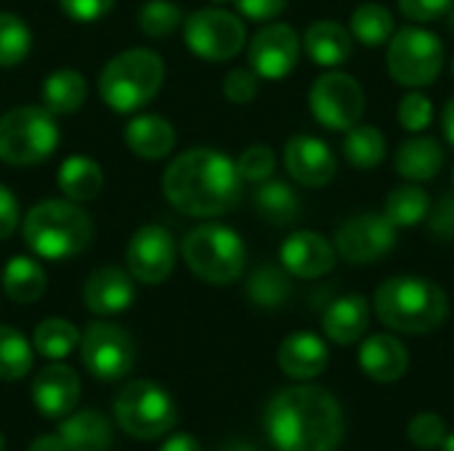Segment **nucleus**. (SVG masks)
<instances>
[{
	"instance_id": "39",
	"label": "nucleus",
	"mask_w": 454,
	"mask_h": 451,
	"mask_svg": "<svg viewBox=\"0 0 454 451\" xmlns=\"http://www.w3.org/2000/svg\"><path fill=\"white\" fill-rule=\"evenodd\" d=\"M410 444L418 449H439L447 439V423L436 412H420L410 425H407Z\"/></svg>"
},
{
	"instance_id": "5",
	"label": "nucleus",
	"mask_w": 454,
	"mask_h": 451,
	"mask_svg": "<svg viewBox=\"0 0 454 451\" xmlns=\"http://www.w3.org/2000/svg\"><path fill=\"white\" fill-rule=\"evenodd\" d=\"M165 61L149 48L117 53L98 74V96L117 114L144 109L162 88Z\"/></svg>"
},
{
	"instance_id": "28",
	"label": "nucleus",
	"mask_w": 454,
	"mask_h": 451,
	"mask_svg": "<svg viewBox=\"0 0 454 451\" xmlns=\"http://www.w3.org/2000/svg\"><path fill=\"white\" fill-rule=\"evenodd\" d=\"M40 98L51 114H74L88 98V82L77 69L61 66L43 80Z\"/></svg>"
},
{
	"instance_id": "47",
	"label": "nucleus",
	"mask_w": 454,
	"mask_h": 451,
	"mask_svg": "<svg viewBox=\"0 0 454 451\" xmlns=\"http://www.w3.org/2000/svg\"><path fill=\"white\" fill-rule=\"evenodd\" d=\"M19 226V202L8 186L0 183V239H8Z\"/></svg>"
},
{
	"instance_id": "19",
	"label": "nucleus",
	"mask_w": 454,
	"mask_h": 451,
	"mask_svg": "<svg viewBox=\"0 0 454 451\" xmlns=\"http://www.w3.org/2000/svg\"><path fill=\"white\" fill-rule=\"evenodd\" d=\"M133 298H136L133 276H130V271H122L117 266L96 268L82 287V300H85L88 311H93L98 316L122 314L125 308H130Z\"/></svg>"
},
{
	"instance_id": "6",
	"label": "nucleus",
	"mask_w": 454,
	"mask_h": 451,
	"mask_svg": "<svg viewBox=\"0 0 454 451\" xmlns=\"http://www.w3.org/2000/svg\"><path fill=\"white\" fill-rule=\"evenodd\" d=\"M181 255L192 274L207 284H231L242 276L247 250L239 234L223 223H202L181 242Z\"/></svg>"
},
{
	"instance_id": "21",
	"label": "nucleus",
	"mask_w": 454,
	"mask_h": 451,
	"mask_svg": "<svg viewBox=\"0 0 454 451\" xmlns=\"http://www.w3.org/2000/svg\"><path fill=\"white\" fill-rule=\"evenodd\" d=\"M367 327H370V303L359 292L333 300L322 316L325 335L338 346H351V343L362 340Z\"/></svg>"
},
{
	"instance_id": "8",
	"label": "nucleus",
	"mask_w": 454,
	"mask_h": 451,
	"mask_svg": "<svg viewBox=\"0 0 454 451\" xmlns=\"http://www.w3.org/2000/svg\"><path fill=\"white\" fill-rule=\"evenodd\" d=\"M114 417L120 428L138 441L165 436L178 420L170 393L152 380L128 383L114 399Z\"/></svg>"
},
{
	"instance_id": "12",
	"label": "nucleus",
	"mask_w": 454,
	"mask_h": 451,
	"mask_svg": "<svg viewBox=\"0 0 454 451\" xmlns=\"http://www.w3.org/2000/svg\"><path fill=\"white\" fill-rule=\"evenodd\" d=\"M80 359L96 380L114 383V380H122L133 369L136 343L117 324L93 322L80 338Z\"/></svg>"
},
{
	"instance_id": "24",
	"label": "nucleus",
	"mask_w": 454,
	"mask_h": 451,
	"mask_svg": "<svg viewBox=\"0 0 454 451\" xmlns=\"http://www.w3.org/2000/svg\"><path fill=\"white\" fill-rule=\"evenodd\" d=\"M303 48L309 58L319 66H340L351 58V32L333 21V19H319L314 21L306 35H303Z\"/></svg>"
},
{
	"instance_id": "46",
	"label": "nucleus",
	"mask_w": 454,
	"mask_h": 451,
	"mask_svg": "<svg viewBox=\"0 0 454 451\" xmlns=\"http://www.w3.org/2000/svg\"><path fill=\"white\" fill-rule=\"evenodd\" d=\"M234 3H237L239 13H245L253 21H269L277 13H282L287 5V0H234Z\"/></svg>"
},
{
	"instance_id": "23",
	"label": "nucleus",
	"mask_w": 454,
	"mask_h": 451,
	"mask_svg": "<svg viewBox=\"0 0 454 451\" xmlns=\"http://www.w3.org/2000/svg\"><path fill=\"white\" fill-rule=\"evenodd\" d=\"M125 144L141 159H162L176 146V130L160 114H138L125 125Z\"/></svg>"
},
{
	"instance_id": "35",
	"label": "nucleus",
	"mask_w": 454,
	"mask_h": 451,
	"mask_svg": "<svg viewBox=\"0 0 454 451\" xmlns=\"http://www.w3.org/2000/svg\"><path fill=\"white\" fill-rule=\"evenodd\" d=\"M35 351L51 362L67 359L80 346V332L67 319H45L35 327Z\"/></svg>"
},
{
	"instance_id": "40",
	"label": "nucleus",
	"mask_w": 454,
	"mask_h": 451,
	"mask_svg": "<svg viewBox=\"0 0 454 451\" xmlns=\"http://www.w3.org/2000/svg\"><path fill=\"white\" fill-rule=\"evenodd\" d=\"M274 167H277V159H274V152L263 144H255L250 149L242 152V157L237 159V170L242 175V181H250V183H263L274 175Z\"/></svg>"
},
{
	"instance_id": "14",
	"label": "nucleus",
	"mask_w": 454,
	"mask_h": 451,
	"mask_svg": "<svg viewBox=\"0 0 454 451\" xmlns=\"http://www.w3.org/2000/svg\"><path fill=\"white\" fill-rule=\"evenodd\" d=\"M125 263L133 279L144 284H162L176 268L173 234L157 223L141 226L125 247Z\"/></svg>"
},
{
	"instance_id": "49",
	"label": "nucleus",
	"mask_w": 454,
	"mask_h": 451,
	"mask_svg": "<svg viewBox=\"0 0 454 451\" xmlns=\"http://www.w3.org/2000/svg\"><path fill=\"white\" fill-rule=\"evenodd\" d=\"M29 451H67L64 447V441H61V436L56 433H45V436H37L32 444H29Z\"/></svg>"
},
{
	"instance_id": "38",
	"label": "nucleus",
	"mask_w": 454,
	"mask_h": 451,
	"mask_svg": "<svg viewBox=\"0 0 454 451\" xmlns=\"http://www.w3.org/2000/svg\"><path fill=\"white\" fill-rule=\"evenodd\" d=\"M184 24V13L173 0H149L138 11V27L149 37H168Z\"/></svg>"
},
{
	"instance_id": "1",
	"label": "nucleus",
	"mask_w": 454,
	"mask_h": 451,
	"mask_svg": "<svg viewBox=\"0 0 454 451\" xmlns=\"http://www.w3.org/2000/svg\"><path fill=\"white\" fill-rule=\"evenodd\" d=\"M263 428L279 451H335L343 441L346 420L330 391L293 385L269 401Z\"/></svg>"
},
{
	"instance_id": "43",
	"label": "nucleus",
	"mask_w": 454,
	"mask_h": 451,
	"mask_svg": "<svg viewBox=\"0 0 454 451\" xmlns=\"http://www.w3.org/2000/svg\"><path fill=\"white\" fill-rule=\"evenodd\" d=\"M114 3L117 0H59L61 11L77 24H90L104 19L114 8Z\"/></svg>"
},
{
	"instance_id": "50",
	"label": "nucleus",
	"mask_w": 454,
	"mask_h": 451,
	"mask_svg": "<svg viewBox=\"0 0 454 451\" xmlns=\"http://www.w3.org/2000/svg\"><path fill=\"white\" fill-rule=\"evenodd\" d=\"M442 125H444V136L450 138V144L454 146V96L447 101L444 114H442Z\"/></svg>"
},
{
	"instance_id": "42",
	"label": "nucleus",
	"mask_w": 454,
	"mask_h": 451,
	"mask_svg": "<svg viewBox=\"0 0 454 451\" xmlns=\"http://www.w3.org/2000/svg\"><path fill=\"white\" fill-rule=\"evenodd\" d=\"M223 93L229 101L234 104H247L255 98L258 93V74L253 69H245V66H237L231 69L226 77H223Z\"/></svg>"
},
{
	"instance_id": "2",
	"label": "nucleus",
	"mask_w": 454,
	"mask_h": 451,
	"mask_svg": "<svg viewBox=\"0 0 454 451\" xmlns=\"http://www.w3.org/2000/svg\"><path fill=\"white\" fill-rule=\"evenodd\" d=\"M162 194L184 215L215 218L237 207L242 197V175L237 162L223 152L189 149L168 165Z\"/></svg>"
},
{
	"instance_id": "33",
	"label": "nucleus",
	"mask_w": 454,
	"mask_h": 451,
	"mask_svg": "<svg viewBox=\"0 0 454 451\" xmlns=\"http://www.w3.org/2000/svg\"><path fill=\"white\" fill-rule=\"evenodd\" d=\"M386 218L394 226H415L423 223L431 213V197L426 189L415 186V183H404L396 186L388 197H386Z\"/></svg>"
},
{
	"instance_id": "54",
	"label": "nucleus",
	"mask_w": 454,
	"mask_h": 451,
	"mask_svg": "<svg viewBox=\"0 0 454 451\" xmlns=\"http://www.w3.org/2000/svg\"><path fill=\"white\" fill-rule=\"evenodd\" d=\"M5 449V439H3V433H0V451Z\"/></svg>"
},
{
	"instance_id": "13",
	"label": "nucleus",
	"mask_w": 454,
	"mask_h": 451,
	"mask_svg": "<svg viewBox=\"0 0 454 451\" xmlns=\"http://www.w3.org/2000/svg\"><path fill=\"white\" fill-rule=\"evenodd\" d=\"M396 247V226L386 213H362L348 218L335 234V250L343 260L364 266L386 258Z\"/></svg>"
},
{
	"instance_id": "31",
	"label": "nucleus",
	"mask_w": 454,
	"mask_h": 451,
	"mask_svg": "<svg viewBox=\"0 0 454 451\" xmlns=\"http://www.w3.org/2000/svg\"><path fill=\"white\" fill-rule=\"evenodd\" d=\"M386 152H388L386 136L375 125H354L351 130H346L343 154L354 167L372 170L386 159Z\"/></svg>"
},
{
	"instance_id": "18",
	"label": "nucleus",
	"mask_w": 454,
	"mask_h": 451,
	"mask_svg": "<svg viewBox=\"0 0 454 451\" xmlns=\"http://www.w3.org/2000/svg\"><path fill=\"white\" fill-rule=\"evenodd\" d=\"M80 399V377L72 367L48 364L37 372L32 383V401L37 412L48 420L67 417Z\"/></svg>"
},
{
	"instance_id": "17",
	"label": "nucleus",
	"mask_w": 454,
	"mask_h": 451,
	"mask_svg": "<svg viewBox=\"0 0 454 451\" xmlns=\"http://www.w3.org/2000/svg\"><path fill=\"white\" fill-rule=\"evenodd\" d=\"M282 266L290 276L319 279L335 268V247L317 231H295L279 247Z\"/></svg>"
},
{
	"instance_id": "29",
	"label": "nucleus",
	"mask_w": 454,
	"mask_h": 451,
	"mask_svg": "<svg viewBox=\"0 0 454 451\" xmlns=\"http://www.w3.org/2000/svg\"><path fill=\"white\" fill-rule=\"evenodd\" d=\"M48 282H45V271L37 260L16 255L5 263L3 268V290L11 300L16 303H35L43 298Z\"/></svg>"
},
{
	"instance_id": "25",
	"label": "nucleus",
	"mask_w": 454,
	"mask_h": 451,
	"mask_svg": "<svg viewBox=\"0 0 454 451\" xmlns=\"http://www.w3.org/2000/svg\"><path fill=\"white\" fill-rule=\"evenodd\" d=\"M394 165H396V173L407 178L410 183L434 181L444 167V149L436 138L415 136L399 146Z\"/></svg>"
},
{
	"instance_id": "15",
	"label": "nucleus",
	"mask_w": 454,
	"mask_h": 451,
	"mask_svg": "<svg viewBox=\"0 0 454 451\" xmlns=\"http://www.w3.org/2000/svg\"><path fill=\"white\" fill-rule=\"evenodd\" d=\"M301 58V37L290 24H266L255 32L247 48L250 69L266 80L287 77Z\"/></svg>"
},
{
	"instance_id": "7",
	"label": "nucleus",
	"mask_w": 454,
	"mask_h": 451,
	"mask_svg": "<svg viewBox=\"0 0 454 451\" xmlns=\"http://www.w3.org/2000/svg\"><path fill=\"white\" fill-rule=\"evenodd\" d=\"M59 146L56 117L45 106H16L0 117V159L29 167L48 159Z\"/></svg>"
},
{
	"instance_id": "10",
	"label": "nucleus",
	"mask_w": 454,
	"mask_h": 451,
	"mask_svg": "<svg viewBox=\"0 0 454 451\" xmlns=\"http://www.w3.org/2000/svg\"><path fill=\"white\" fill-rule=\"evenodd\" d=\"M184 40L200 58L229 61L245 48L247 29L242 19L226 8H200L184 21Z\"/></svg>"
},
{
	"instance_id": "26",
	"label": "nucleus",
	"mask_w": 454,
	"mask_h": 451,
	"mask_svg": "<svg viewBox=\"0 0 454 451\" xmlns=\"http://www.w3.org/2000/svg\"><path fill=\"white\" fill-rule=\"evenodd\" d=\"M59 436L67 451H109L112 449V425L96 409H82L67 415L59 425Z\"/></svg>"
},
{
	"instance_id": "36",
	"label": "nucleus",
	"mask_w": 454,
	"mask_h": 451,
	"mask_svg": "<svg viewBox=\"0 0 454 451\" xmlns=\"http://www.w3.org/2000/svg\"><path fill=\"white\" fill-rule=\"evenodd\" d=\"M32 369V348L13 327H0V380H21Z\"/></svg>"
},
{
	"instance_id": "41",
	"label": "nucleus",
	"mask_w": 454,
	"mask_h": 451,
	"mask_svg": "<svg viewBox=\"0 0 454 451\" xmlns=\"http://www.w3.org/2000/svg\"><path fill=\"white\" fill-rule=\"evenodd\" d=\"M399 122L410 133L426 130L434 122V104H431V98L426 93H420V90H410L399 101Z\"/></svg>"
},
{
	"instance_id": "44",
	"label": "nucleus",
	"mask_w": 454,
	"mask_h": 451,
	"mask_svg": "<svg viewBox=\"0 0 454 451\" xmlns=\"http://www.w3.org/2000/svg\"><path fill=\"white\" fill-rule=\"evenodd\" d=\"M428 231L442 239V242H454V194H444L436 207L428 213Z\"/></svg>"
},
{
	"instance_id": "48",
	"label": "nucleus",
	"mask_w": 454,
	"mask_h": 451,
	"mask_svg": "<svg viewBox=\"0 0 454 451\" xmlns=\"http://www.w3.org/2000/svg\"><path fill=\"white\" fill-rule=\"evenodd\" d=\"M160 451H202V447L197 444V439H194V436L178 433V436L168 439V441L162 444V449Z\"/></svg>"
},
{
	"instance_id": "9",
	"label": "nucleus",
	"mask_w": 454,
	"mask_h": 451,
	"mask_svg": "<svg viewBox=\"0 0 454 451\" xmlns=\"http://www.w3.org/2000/svg\"><path fill=\"white\" fill-rule=\"evenodd\" d=\"M388 72L407 88L431 85L444 66V43L423 27H402L388 40Z\"/></svg>"
},
{
	"instance_id": "53",
	"label": "nucleus",
	"mask_w": 454,
	"mask_h": 451,
	"mask_svg": "<svg viewBox=\"0 0 454 451\" xmlns=\"http://www.w3.org/2000/svg\"><path fill=\"white\" fill-rule=\"evenodd\" d=\"M447 21H450V29L454 32V0L452 5H450V11H447Z\"/></svg>"
},
{
	"instance_id": "52",
	"label": "nucleus",
	"mask_w": 454,
	"mask_h": 451,
	"mask_svg": "<svg viewBox=\"0 0 454 451\" xmlns=\"http://www.w3.org/2000/svg\"><path fill=\"white\" fill-rule=\"evenodd\" d=\"M442 451H454V433L452 436L447 433V439H444V444H442Z\"/></svg>"
},
{
	"instance_id": "37",
	"label": "nucleus",
	"mask_w": 454,
	"mask_h": 451,
	"mask_svg": "<svg viewBox=\"0 0 454 451\" xmlns=\"http://www.w3.org/2000/svg\"><path fill=\"white\" fill-rule=\"evenodd\" d=\"M32 32L16 13H0V66L11 69L29 56Z\"/></svg>"
},
{
	"instance_id": "27",
	"label": "nucleus",
	"mask_w": 454,
	"mask_h": 451,
	"mask_svg": "<svg viewBox=\"0 0 454 451\" xmlns=\"http://www.w3.org/2000/svg\"><path fill=\"white\" fill-rule=\"evenodd\" d=\"M56 183H59V191L64 194V199L77 202V205L90 202L104 189V170L96 159L74 154L61 162Z\"/></svg>"
},
{
	"instance_id": "16",
	"label": "nucleus",
	"mask_w": 454,
	"mask_h": 451,
	"mask_svg": "<svg viewBox=\"0 0 454 451\" xmlns=\"http://www.w3.org/2000/svg\"><path fill=\"white\" fill-rule=\"evenodd\" d=\"M285 167L298 183L309 189H322L335 178L338 162L333 149L322 138L298 133L285 146Z\"/></svg>"
},
{
	"instance_id": "34",
	"label": "nucleus",
	"mask_w": 454,
	"mask_h": 451,
	"mask_svg": "<svg viewBox=\"0 0 454 451\" xmlns=\"http://www.w3.org/2000/svg\"><path fill=\"white\" fill-rule=\"evenodd\" d=\"M293 295V284L287 271L277 268V266H261L253 271V276L247 279V298L258 306V308H279L287 298Z\"/></svg>"
},
{
	"instance_id": "30",
	"label": "nucleus",
	"mask_w": 454,
	"mask_h": 451,
	"mask_svg": "<svg viewBox=\"0 0 454 451\" xmlns=\"http://www.w3.org/2000/svg\"><path fill=\"white\" fill-rule=\"evenodd\" d=\"M255 210L263 221L274 226H290L301 215V199L287 183L269 178L255 191Z\"/></svg>"
},
{
	"instance_id": "4",
	"label": "nucleus",
	"mask_w": 454,
	"mask_h": 451,
	"mask_svg": "<svg viewBox=\"0 0 454 451\" xmlns=\"http://www.w3.org/2000/svg\"><path fill=\"white\" fill-rule=\"evenodd\" d=\"M24 242L43 260H69L93 239V223L77 202L45 199L24 215Z\"/></svg>"
},
{
	"instance_id": "20",
	"label": "nucleus",
	"mask_w": 454,
	"mask_h": 451,
	"mask_svg": "<svg viewBox=\"0 0 454 451\" xmlns=\"http://www.w3.org/2000/svg\"><path fill=\"white\" fill-rule=\"evenodd\" d=\"M279 369L293 380H311L322 375L330 364L327 343L314 332H293L282 340L277 354Z\"/></svg>"
},
{
	"instance_id": "32",
	"label": "nucleus",
	"mask_w": 454,
	"mask_h": 451,
	"mask_svg": "<svg viewBox=\"0 0 454 451\" xmlns=\"http://www.w3.org/2000/svg\"><path fill=\"white\" fill-rule=\"evenodd\" d=\"M351 32L362 45L375 48V45H386L391 40V35L396 32V21H394V13L386 5L362 3L351 13Z\"/></svg>"
},
{
	"instance_id": "3",
	"label": "nucleus",
	"mask_w": 454,
	"mask_h": 451,
	"mask_svg": "<svg viewBox=\"0 0 454 451\" xmlns=\"http://www.w3.org/2000/svg\"><path fill=\"white\" fill-rule=\"evenodd\" d=\"M378 319L404 335H428L450 316L447 292L426 276H391L375 292Z\"/></svg>"
},
{
	"instance_id": "22",
	"label": "nucleus",
	"mask_w": 454,
	"mask_h": 451,
	"mask_svg": "<svg viewBox=\"0 0 454 451\" xmlns=\"http://www.w3.org/2000/svg\"><path fill=\"white\" fill-rule=\"evenodd\" d=\"M359 367L375 383H396L410 367V354L394 335H372L362 343Z\"/></svg>"
},
{
	"instance_id": "51",
	"label": "nucleus",
	"mask_w": 454,
	"mask_h": 451,
	"mask_svg": "<svg viewBox=\"0 0 454 451\" xmlns=\"http://www.w3.org/2000/svg\"><path fill=\"white\" fill-rule=\"evenodd\" d=\"M218 451H258L253 444H245V441H229L226 447H221Z\"/></svg>"
},
{
	"instance_id": "55",
	"label": "nucleus",
	"mask_w": 454,
	"mask_h": 451,
	"mask_svg": "<svg viewBox=\"0 0 454 451\" xmlns=\"http://www.w3.org/2000/svg\"><path fill=\"white\" fill-rule=\"evenodd\" d=\"M213 3H234V0H213Z\"/></svg>"
},
{
	"instance_id": "11",
	"label": "nucleus",
	"mask_w": 454,
	"mask_h": 451,
	"mask_svg": "<svg viewBox=\"0 0 454 451\" xmlns=\"http://www.w3.org/2000/svg\"><path fill=\"white\" fill-rule=\"evenodd\" d=\"M364 90L356 77L346 72H325L309 93L311 114L330 130H351L364 114Z\"/></svg>"
},
{
	"instance_id": "45",
	"label": "nucleus",
	"mask_w": 454,
	"mask_h": 451,
	"mask_svg": "<svg viewBox=\"0 0 454 451\" xmlns=\"http://www.w3.org/2000/svg\"><path fill=\"white\" fill-rule=\"evenodd\" d=\"M450 5H452V0H399L402 13L418 24H428V21L447 16Z\"/></svg>"
}]
</instances>
